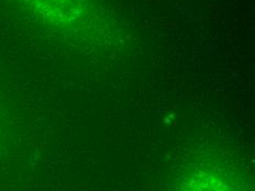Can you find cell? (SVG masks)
I'll return each instance as SVG.
<instances>
[{
    "label": "cell",
    "instance_id": "7a4b0ae2",
    "mask_svg": "<svg viewBox=\"0 0 255 191\" xmlns=\"http://www.w3.org/2000/svg\"><path fill=\"white\" fill-rule=\"evenodd\" d=\"M183 191H236L231 184L215 177L211 174L194 175L188 183L185 184Z\"/></svg>",
    "mask_w": 255,
    "mask_h": 191
},
{
    "label": "cell",
    "instance_id": "6da1fadb",
    "mask_svg": "<svg viewBox=\"0 0 255 191\" xmlns=\"http://www.w3.org/2000/svg\"><path fill=\"white\" fill-rule=\"evenodd\" d=\"M31 9L51 22L71 21L78 12V0H24Z\"/></svg>",
    "mask_w": 255,
    "mask_h": 191
}]
</instances>
